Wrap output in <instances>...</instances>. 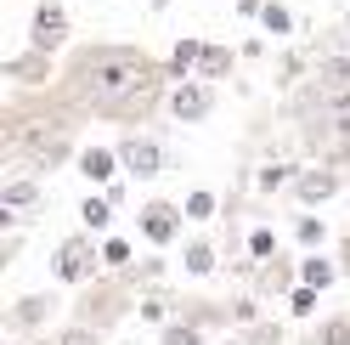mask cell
Returning <instances> with one entry per match:
<instances>
[{
    "label": "cell",
    "instance_id": "cell-1",
    "mask_svg": "<svg viewBox=\"0 0 350 345\" xmlns=\"http://www.w3.org/2000/svg\"><path fill=\"white\" fill-rule=\"evenodd\" d=\"M152 85H159V68L142 57V51H130V46H102L91 51L74 68V102L85 107H96V114H124L130 102H147L152 97Z\"/></svg>",
    "mask_w": 350,
    "mask_h": 345
},
{
    "label": "cell",
    "instance_id": "cell-2",
    "mask_svg": "<svg viewBox=\"0 0 350 345\" xmlns=\"http://www.w3.org/2000/svg\"><path fill=\"white\" fill-rule=\"evenodd\" d=\"M62 40H68V17H62V0H40V12H34V46H40V51H57Z\"/></svg>",
    "mask_w": 350,
    "mask_h": 345
},
{
    "label": "cell",
    "instance_id": "cell-3",
    "mask_svg": "<svg viewBox=\"0 0 350 345\" xmlns=\"http://www.w3.org/2000/svg\"><path fill=\"white\" fill-rule=\"evenodd\" d=\"M209 107H215V91H209V85H175V97H170V114L181 119V125L209 119Z\"/></svg>",
    "mask_w": 350,
    "mask_h": 345
},
{
    "label": "cell",
    "instance_id": "cell-4",
    "mask_svg": "<svg viewBox=\"0 0 350 345\" xmlns=\"http://www.w3.org/2000/svg\"><path fill=\"white\" fill-rule=\"evenodd\" d=\"M119 164L130 170V176H159V170H164V153H159V142H147V136H136V142H124L119 147Z\"/></svg>",
    "mask_w": 350,
    "mask_h": 345
},
{
    "label": "cell",
    "instance_id": "cell-5",
    "mask_svg": "<svg viewBox=\"0 0 350 345\" xmlns=\"http://www.w3.org/2000/svg\"><path fill=\"white\" fill-rule=\"evenodd\" d=\"M339 192V176L334 170H305V176H294V199L299 204H327Z\"/></svg>",
    "mask_w": 350,
    "mask_h": 345
},
{
    "label": "cell",
    "instance_id": "cell-6",
    "mask_svg": "<svg viewBox=\"0 0 350 345\" xmlns=\"http://www.w3.org/2000/svg\"><path fill=\"white\" fill-rule=\"evenodd\" d=\"M85 266H91V238H68L57 249V277H62V283H79Z\"/></svg>",
    "mask_w": 350,
    "mask_h": 345
},
{
    "label": "cell",
    "instance_id": "cell-7",
    "mask_svg": "<svg viewBox=\"0 0 350 345\" xmlns=\"http://www.w3.org/2000/svg\"><path fill=\"white\" fill-rule=\"evenodd\" d=\"M175 227H181V221H175V209H164V204H147V209H142V232H147L152 244H170Z\"/></svg>",
    "mask_w": 350,
    "mask_h": 345
},
{
    "label": "cell",
    "instance_id": "cell-8",
    "mask_svg": "<svg viewBox=\"0 0 350 345\" xmlns=\"http://www.w3.org/2000/svg\"><path fill=\"white\" fill-rule=\"evenodd\" d=\"M299 277H305V289H317V294H322L327 283H334V261H322V255H311V261H305V272H299Z\"/></svg>",
    "mask_w": 350,
    "mask_h": 345
},
{
    "label": "cell",
    "instance_id": "cell-9",
    "mask_svg": "<svg viewBox=\"0 0 350 345\" xmlns=\"http://www.w3.org/2000/svg\"><path fill=\"white\" fill-rule=\"evenodd\" d=\"M198 62H204V46H198V40H181L175 57H170V74H187V68H198Z\"/></svg>",
    "mask_w": 350,
    "mask_h": 345
},
{
    "label": "cell",
    "instance_id": "cell-10",
    "mask_svg": "<svg viewBox=\"0 0 350 345\" xmlns=\"http://www.w3.org/2000/svg\"><path fill=\"white\" fill-rule=\"evenodd\" d=\"M79 170H85V176H96V181H107V176H113V153L91 147V153H79Z\"/></svg>",
    "mask_w": 350,
    "mask_h": 345
},
{
    "label": "cell",
    "instance_id": "cell-11",
    "mask_svg": "<svg viewBox=\"0 0 350 345\" xmlns=\"http://www.w3.org/2000/svg\"><path fill=\"white\" fill-rule=\"evenodd\" d=\"M204 79H221V74H232V51H221V46H204Z\"/></svg>",
    "mask_w": 350,
    "mask_h": 345
},
{
    "label": "cell",
    "instance_id": "cell-12",
    "mask_svg": "<svg viewBox=\"0 0 350 345\" xmlns=\"http://www.w3.org/2000/svg\"><path fill=\"white\" fill-rule=\"evenodd\" d=\"M46 317H51V300L46 294H29L23 306H17V322H23V329H29V322H46Z\"/></svg>",
    "mask_w": 350,
    "mask_h": 345
},
{
    "label": "cell",
    "instance_id": "cell-13",
    "mask_svg": "<svg viewBox=\"0 0 350 345\" xmlns=\"http://www.w3.org/2000/svg\"><path fill=\"white\" fill-rule=\"evenodd\" d=\"M34 199H40V187H34V181H12V187H6V204H12V209H29Z\"/></svg>",
    "mask_w": 350,
    "mask_h": 345
},
{
    "label": "cell",
    "instance_id": "cell-14",
    "mask_svg": "<svg viewBox=\"0 0 350 345\" xmlns=\"http://www.w3.org/2000/svg\"><path fill=\"white\" fill-rule=\"evenodd\" d=\"M209 266H215V255H209V244H187V272H192V277H204Z\"/></svg>",
    "mask_w": 350,
    "mask_h": 345
},
{
    "label": "cell",
    "instance_id": "cell-15",
    "mask_svg": "<svg viewBox=\"0 0 350 345\" xmlns=\"http://www.w3.org/2000/svg\"><path fill=\"white\" fill-rule=\"evenodd\" d=\"M260 17H266V29H271V34H288V29H294V17H288V6H277V0H271V6L260 12Z\"/></svg>",
    "mask_w": 350,
    "mask_h": 345
},
{
    "label": "cell",
    "instance_id": "cell-16",
    "mask_svg": "<svg viewBox=\"0 0 350 345\" xmlns=\"http://www.w3.org/2000/svg\"><path fill=\"white\" fill-rule=\"evenodd\" d=\"M299 244H305V249H317V244H327V227H322V221H311V215H305V221H299Z\"/></svg>",
    "mask_w": 350,
    "mask_h": 345
},
{
    "label": "cell",
    "instance_id": "cell-17",
    "mask_svg": "<svg viewBox=\"0 0 350 345\" xmlns=\"http://www.w3.org/2000/svg\"><path fill=\"white\" fill-rule=\"evenodd\" d=\"M85 227H107V199H85Z\"/></svg>",
    "mask_w": 350,
    "mask_h": 345
},
{
    "label": "cell",
    "instance_id": "cell-18",
    "mask_svg": "<svg viewBox=\"0 0 350 345\" xmlns=\"http://www.w3.org/2000/svg\"><path fill=\"white\" fill-rule=\"evenodd\" d=\"M322 345H350V322L334 317V322H327V334H322Z\"/></svg>",
    "mask_w": 350,
    "mask_h": 345
},
{
    "label": "cell",
    "instance_id": "cell-19",
    "mask_svg": "<svg viewBox=\"0 0 350 345\" xmlns=\"http://www.w3.org/2000/svg\"><path fill=\"white\" fill-rule=\"evenodd\" d=\"M249 249H254V255H271V227H254V232H249Z\"/></svg>",
    "mask_w": 350,
    "mask_h": 345
},
{
    "label": "cell",
    "instance_id": "cell-20",
    "mask_svg": "<svg viewBox=\"0 0 350 345\" xmlns=\"http://www.w3.org/2000/svg\"><path fill=\"white\" fill-rule=\"evenodd\" d=\"M209 209H215V199H209V192H192V199H187V215H198V221H204Z\"/></svg>",
    "mask_w": 350,
    "mask_h": 345
},
{
    "label": "cell",
    "instance_id": "cell-21",
    "mask_svg": "<svg viewBox=\"0 0 350 345\" xmlns=\"http://www.w3.org/2000/svg\"><path fill=\"white\" fill-rule=\"evenodd\" d=\"M102 255H107V261H113V266H124V261H130V244H124V238H113V244H107Z\"/></svg>",
    "mask_w": 350,
    "mask_h": 345
},
{
    "label": "cell",
    "instance_id": "cell-22",
    "mask_svg": "<svg viewBox=\"0 0 350 345\" xmlns=\"http://www.w3.org/2000/svg\"><path fill=\"white\" fill-rule=\"evenodd\" d=\"M164 345H198V334L192 329H164Z\"/></svg>",
    "mask_w": 350,
    "mask_h": 345
},
{
    "label": "cell",
    "instance_id": "cell-23",
    "mask_svg": "<svg viewBox=\"0 0 350 345\" xmlns=\"http://www.w3.org/2000/svg\"><path fill=\"white\" fill-rule=\"evenodd\" d=\"M62 345H96V334H85V329H74V334L62 340Z\"/></svg>",
    "mask_w": 350,
    "mask_h": 345
}]
</instances>
